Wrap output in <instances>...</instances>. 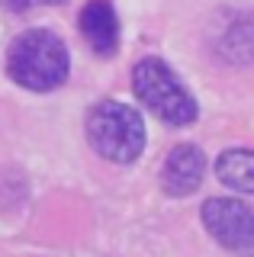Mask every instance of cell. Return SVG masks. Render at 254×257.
Segmentation results:
<instances>
[{"label":"cell","mask_w":254,"mask_h":257,"mask_svg":"<svg viewBox=\"0 0 254 257\" xmlns=\"http://www.w3.org/2000/svg\"><path fill=\"white\" fill-rule=\"evenodd\" d=\"M68 68H71L68 48L49 29L23 32L20 39H13L10 52H7V74L20 87L36 90V93L61 87L68 77Z\"/></svg>","instance_id":"cell-1"},{"label":"cell","mask_w":254,"mask_h":257,"mask_svg":"<svg viewBox=\"0 0 254 257\" xmlns=\"http://www.w3.org/2000/svg\"><path fill=\"white\" fill-rule=\"evenodd\" d=\"M87 142L113 164H132L145 148V122L139 109L119 100H103L87 116Z\"/></svg>","instance_id":"cell-2"},{"label":"cell","mask_w":254,"mask_h":257,"mask_svg":"<svg viewBox=\"0 0 254 257\" xmlns=\"http://www.w3.org/2000/svg\"><path fill=\"white\" fill-rule=\"evenodd\" d=\"M132 90L168 125H187L196 119V100L161 58H142L132 68Z\"/></svg>","instance_id":"cell-3"},{"label":"cell","mask_w":254,"mask_h":257,"mask_svg":"<svg viewBox=\"0 0 254 257\" xmlns=\"http://www.w3.org/2000/svg\"><path fill=\"white\" fill-rule=\"evenodd\" d=\"M203 222L225 251L254 257V209L241 199H206Z\"/></svg>","instance_id":"cell-4"},{"label":"cell","mask_w":254,"mask_h":257,"mask_svg":"<svg viewBox=\"0 0 254 257\" xmlns=\"http://www.w3.org/2000/svg\"><path fill=\"white\" fill-rule=\"evenodd\" d=\"M206 158L196 145H177L161 167V187L168 196H190L203 180Z\"/></svg>","instance_id":"cell-5"},{"label":"cell","mask_w":254,"mask_h":257,"mask_svg":"<svg viewBox=\"0 0 254 257\" xmlns=\"http://www.w3.org/2000/svg\"><path fill=\"white\" fill-rule=\"evenodd\" d=\"M81 32L87 39V45L97 55L109 58V55L119 48V20L109 0H90V4L81 10Z\"/></svg>","instance_id":"cell-6"},{"label":"cell","mask_w":254,"mask_h":257,"mask_svg":"<svg viewBox=\"0 0 254 257\" xmlns=\"http://www.w3.org/2000/svg\"><path fill=\"white\" fill-rule=\"evenodd\" d=\"M216 177L225 187L254 196V151H248V148L222 151L219 161H216Z\"/></svg>","instance_id":"cell-7"},{"label":"cell","mask_w":254,"mask_h":257,"mask_svg":"<svg viewBox=\"0 0 254 257\" xmlns=\"http://www.w3.org/2000/svg\"><path fill=\"white\" fill-rule=\"evenodd\" d=\"M39 4H65V0H4V7L7 10H13V13H23V10H33V7H39Z\"/></svg>","instance_id":"cell-8"}]
</instances>
